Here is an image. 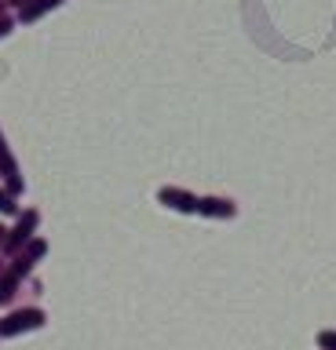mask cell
Segmentation results:
<instances>
[{
	"label": "cell",
	"instance_id": "cell-1",
	"mask_svg": "<svg viewBox=\"0 0 336 350\" xmlns=\"http://www.w3.org/2000/svg\"><path fill=\"white\" fill-rule=\"evenodd\" d=\"M44 256H48V241H44V237H34V241H29V245L12 259V267L0 270V306H8V303L15 299L18 288H23V281L34 273L37 259H44Z\"/></svg>",
	"mask_w": 336,
	"mask_h": 350
},
{
	"label": "cell",
	"instance_id": "cell-2",
	"mask_svg": "<svg viewBox=\"0 0 336 350\" xmlns=\"http://www.w3.org/2000/svg\"><path fill=\"white\" fill-rule=\"evenodd\" d=\"M37 226H40V212L37 208H23V212L15 215V223L8 226V234H4V256H18L29 241L37 237Z\"/></svg>",
	"mask_w": 336,
	"mask_h": 350
},
{
	"label": "cell",
	"instance_id": "cell-3",
	"mask_svg": "<svg viewBox=\"0 0 336 350\" xmlns=\"http://www.w3.org/2000/svg\"><path fill=\"white\" fill-rule=\"evenodd\" d=\"M48 314L40 306H23V310H12L8 317H0V339H15V336H26V332H37L44 328Z\"/></svg>",
	"mask_w": 336,
	"mask_h": 350
},
{
	"label": "cell",
	"instance_id": "cell-4",
	"mask_svg": "<svg viewBox=\"0 0 336 350\" xmlns=\"http://www.w3.org/2000/svg\"><path fill=\"white\" fill-rule=\"evenodd\" d=\"M0 183L8 186L15 197H23L26 193V179H23V168H18V161H15V153L12 146H8V139H4V131H0Z\"/></svg>",
	"mask_w": 336,
	"mask_h": 350
},
{
	"label": "cell",
	"instance_id": "cell-5",
	"mask_svg": "<svg viewBox=\"0 0 336 350\" xmlns=\"http://www.w3.org/2000/svg\"><path fill=\"white\" fill-rule=\"evenodd\" d=\"M157 204H165L168 212H179V215H198V193L183 190V186H161Z\"/></svg>",
	"mask_w": 336,
	"mask_h": 350
},
{
	"label": "cell",
	"instance_id": "cell-6",
	"mask_svg": "<svg viewBox=\"0 0 336 350\" xmlns=\"http://www.w3.org/2000/svg\"><path fill=\"white\" fill-rule=\"evenodd\" d=\"M198 215L201 219H234L237 215V204L231 201V197H198Z\"/></svg>",
	"mask_w": 336,
	"mask_h": 350
},
{
	"label": "cell",
	"instance_id": "cell-7",
	"mask_svg": "<svg viewBox=\"0 0 336 350\" xmlns=\"http://www.w3.org/2000/svg\"><path fill=\"white\" fill-rule=\"evenodd\" d=\"M66 0H29L26 8H18L15 11V22L18 26H34V22H40L44 15H51V11H59Z\"/></svg>",
	"mask_w": 336,
	"mask_h": 350
},
{
	"label": "cell",
	"instance_id": "cell-8",
	"mask_svg": "<svg viewBox=\"0 0 336 350\" xmlns=\"http://www.w3.org/2000/svg\"><path fill=\"white\" fill-rule=\"evenodd\" d=\"M18 212H23V208H18V197L8 190L4 183H0V215H12V219H15Z\"/></svg>",
	"mask_w": 336,
	"mask_h": 350
},
{
	"label": "cell",
	"instance_id": "cell-9",
	"mask_svg": "<svg viewBox=\"0 0 336 350\" xmlns=\"http://www.w3.org/2000/svg\"><path fill=\"white\" fill-rule=\"evenodd\" d=\"M15 26H18V22H15L12 15H4V18H0V40H4V37H12Z\"/></svg>",
	"mask_w": 336,
	"mask_h": 350
},
{
	"label": "cell",
	"instance_id": "cell-10",
	"mask_svg": "<svg viewBox=\"0 0 336 350\" xmlns=\"http://www.w3.org/2000/svg\"><path fill=\"white\" fill-rule=\"evenodd\" d=\"M318 347L322 350H336V332H318Z\"/></svg>",
	"mask_w": 336,
	"mask_h": 350
},
{
	"label": "cell",
	"instance_id": "cell-11",
	"mask_svg": "<svg viewBox=\"0 0 336 350\" xmlns=\"http://www.w3.org/2000/svg\"><path fill=\"white\" fill-rule=\"evenodd\" d=\"M4 4H8V11H18V8H26L29 0H4Z\"/></svg>",
	"mask_w": 336,
	"mask_h": 350
},
{
	"label": "cell",
	"instance_id": "cell-12",
	"mask_svg": "<svg viewBox=\"0 0 336 350\" xmlns=\"http://www.w3.org/2000/svg\"><path fill=\"white\" fill-rule=\"evenodd\" d=\"M4 234H8V226H4V223H0V248H4Z\"/></svg>",
	"mask_w": 336,
	"mask_h": 350
},
{
	"label": "cell",
	"instance_id": "cell-13",
	"mask_svg": "<svg viewBox=\"0 0 336 350\" xmlns=\"http://www.w3.org/2000/svg\"><path fill=\"white\" fill-rule=\"evenodd\" d=\"M8 15V4H4V0H0V18H4Z\"/></svg>",
	"mask_w": 336,
	"mask_h": 350
},
{
	"label": "cell",
	"instance_id": "cell-14",
	"mask_svg": "<svg viewBox=\"0 0 336 350\" xmlns=\"http://www.w3.org/2000/svg\"><path fill=\"white\" fill-rule=\"evenodd\" d=\"M0 270H4V267H0Z\"/></svg>",
	"mask_w": 336,
	"mask_h": 350
}]
</instances>
